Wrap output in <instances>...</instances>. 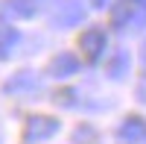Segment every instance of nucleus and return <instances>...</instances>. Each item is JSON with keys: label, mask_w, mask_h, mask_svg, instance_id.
Segmentation results:
<instances>
[{"label": "nucleus", "mask_w": 146, "mask_h": 144, "mask_svg": "<svg viewBox=\"0 0 146 144\" xmlns=\"http://www.w3.org/2000/svg\"><path fill=\"white\" fill-rule=\"evenodd\" d=\"M58 133V121L56 118H47V115H32L27 121V129H23V141L27 144H38L47 141Z\"/></svg>", "instance_id": "1"}, {"label": "nucleus", "mask_w": 146, "mask_h": 144, "mask_svg": "<svg viewBox=\"0 0 146 144\" xmlns=\"http://www.w3.org/2000/svg\"><path fill=\"white\" fill-rule=\"evenodd\" d=\"M79 47H82V53L91 59V62H96V59H102L105 56V47H108V35L102 27H88L82 32V38H79Z\"/></svg>", "instance_id": "2"}, {"label": "nucleus", "mask_w": 146, "mask_h": 144, "mask_svg": "<svg viewBox=\"0 0 146 144\" xmlns=\"http://www.w3.org/2000/svg\"><path fill=\"white\" fill-rule=\"evenodd\" d=\"M82 18H85V6L76 3V0H62V3L56 6V12H53V24H56V27H62V30L76 27Z\"/></svg>", "instance_id": "3"}, {"label": "nucleus", "mask_w": 146, "mask_h": 144, "mask_svg": "<svg viewBox=\"0 0 146 144\" xmlns=\"http://www.w3.org/2000/svg\"><path fill=\"white\" fill-rule=\"evenodd\" d=\"M73 74H79V59L73 53H58L50 62V77L53 79H67Z\"/></svg>", "instance_id": "4"}, {"label": "nucleus", "mask_w": 146, "mask_h": 144, "mask_svg": "<svg viewBox=\"0 0 146 144\" xmlns=\"http://www.w3.org/2000/svg\"><path fill=\"white\" fill-rule=\"evenodd\" d=\"M117 135L123 138V141H129V144L146 141V121H143V118H137V115H131V118H126V121L120 124Z\"/></svg>", "instance_id": "5"}, {"label": "nucleus", "mask_w": 146, "mask_h": 144, "mask_svg": "<svg viewBox=\"0 0 146 144\" xmlns=\"http://www.w3.org/2000/svg\"><path fill=\"white\" fill-rule=\"evenodd\" d=\"M6 18H32L35 12H38V3L35 0H6L3 6H0Z\"/></svg>", "instance_id": "6"}, {"label": "nucleus", "mask_w": 146, "mask_h": 144, "mask_svg": "<svg viewBox=\"0 0 146 144\" xmlns=\"http://www.w3.org/2000/svg\"><path fill=\"white\" fill-rule=\"evenodd\" d=\"M6 91H12V94H21V91H38V79H35L32 71H21V74H15V77L6 82Z\"/></svg>", "instance_id": "7"}, {"label": "nucleus", "mask_w": 146, "mask_h": 144, "mask_svg": "<svg viewBox=\"0 0 146 144\" xmlns=\"http://www.w3.org/2000/svg\"><path fill=\"white\" fill-rule=\"evenodd\" d=\"M129 65H131L129 50H117L114 59H111V65H108V77H111V79H123L129 74Z\"/></svg>", "instance_id": "8"}, {"label": "nucleus", "mask_w": 146, "mask_h": 144, "mask_svg": "<svg viewBox=\"0 0 146 144\" xmlns=\"http://www.w3.org/2000/svg\"><path fill=\"white\" fill-rule=\"evenodd\" d=\"M15 44H18V30H12V27H0V59H9Z\"/></svg>", "instance_id": "9"}, {"label": "nucleus", "mask_w": 146, "mask_h": 144, "mask_svg": "<svg viewBox=\"0 0 146 144\" xmlns=\"http://www.w3.org/2000/svg\"><path fill=\"white\" fill-rule=\"evenodd\" d=\"M137 97H140V100L146 103V74H143V79L137 82Z\"/></svg>", "instance_id": "10"}, {"label": "nucleus", "mask_w": 146, "mask_h": 144, "mask_svg": "<svg viewBox=\"0 0 146 144\" xmlns=\"http://www.w3.org/2000/svg\"><path fill=\"white\" fill-rule=\"evenodd\" d=\"M105 3H108V0H91V6H96V9H102Z\"/></svg>", "instance_id": "11"}]
</instances>
